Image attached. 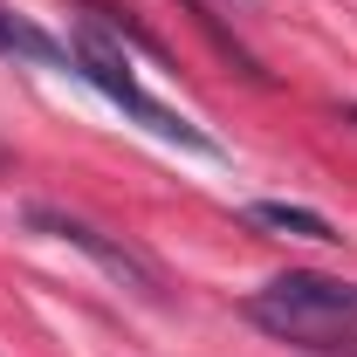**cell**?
<instances>
[{
  "label": "cell",
  "instance_id": "cell-3",
  "mask_svg": "<svg viewBox=\"0 0 357 357\" xmlns=\"http://www.w3.org/2000/svg\"><path fill=\"white\" fill-rule=\"evenodd\" d=\"M28 227H35V234H48V241H62V248H83V255L103 268L117 289H137V296H165V275L144 261L137 248H124L117 234H103V227L76 220V213H55V206H28Z\"/></svg>",
  "mask_w": 357,
  "mask_h": 357
},
{
  "label": "cell",
  "instance_id": "cell-6",
  "mask_svg": "<svg viewBox=\"0 0 357 357\" xmlns=\"http://www.w3.org/2000/svg\"><path fill=\"white\" fill-rule=\"evenodd\" d=\"M344 124H357V103H344Z\"/></svg>",
  "mask_w": 357,
  "mask_h": 357
},
{
  "label": "cell",
  "instance_id": "cell-1",
  "mask_svg": "<svg viewBox=\"0 0 357 357\" xmlns=\"http://www.w3.org/2000/svg\"><path fill=\"white\" fill-rule=\"evenodd\" d=\"M248 316L261 323L268 337H282V344H296V351L330 357V351H337V337H351V330H357V282L289 268V275H275L261 296L248 303Z\"/></svg>",
  "mask_w": 357,
  "mask_h": 357
},
{
  "label": "cell",
  "instance_id": "cell-4",
  "mask_svg": "<svg viewBox=\"0 0 357 357\" xmlns=\"http://www.w3.org/2000/svg\"><path fill=\"white\" fill-rule=\"evenodd\" d=\"M0 55H21V62H42V69H62V76H76V55H69L62 42H48L35 21L7 14V7H0Z\"/></svg>",
  "mask_w": 357,
  "mask_h": 357
},
{
  "label": "cell",
  "instance_id": "cell-5",
  "mask_svg": "<svg viewBox=\"0 0 357 357\" xmlns=\"http://www.w3.org/2000/svg\"><path fill=\"white\" fill-rule=\"evenodd\" d=\"M248 220H255V227H275V234H296V241H323V248H337V241H344L323 213L289 206V199H255V206H248Z\"/></svg>",
  "mask_w": 357,
  "mask_h": 357
},
{
  "label": "cell",
  "instance_id": "cell-2",
  "mask_svg": "<svg viewBox=\"0 0 357 357\" xmlns=\"http://www.w3.org/2000/svg\"><path fill=\"white\" fill-rule=\"evenodd\" d=\"M69 55H76V76H83L89 89H103L124 117H137L144 131L172 137V144H185V151H213V137L199 131V124H185L178 110H165L158 96H144V83L131 76V62H124V48H117V35H103L96 21H76V42H69Z\"/></svg>",
  "mask_w": 357,
  "mask_h": 357
}]
</instances>
